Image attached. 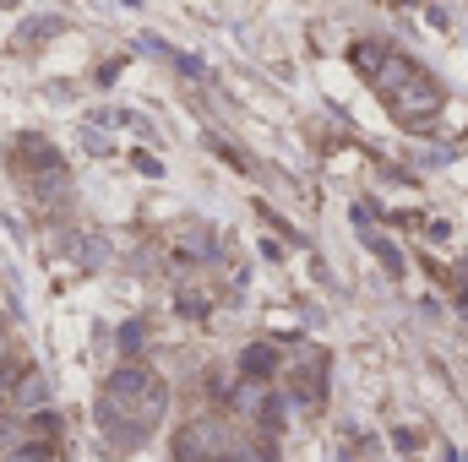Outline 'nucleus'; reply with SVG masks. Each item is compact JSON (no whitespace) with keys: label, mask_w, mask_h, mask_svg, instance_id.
Listing matches in <instances>:
<instances>
[{"label":"nucleus","mask_w":468,"mask_h":462,"mask_svg":"<svg viewBox=\"0 0 468 462\" xmlns=\"http://www.w3.org/2000/svg\"><path fill=\"white\" fill-rule=\"evenodd\" d=\"M164 408H169V386L153 375V370H136V364H125L110 375V386H104V397H99V430L110 436V446H136V441H147L153 430H158V419H164Z\"/></svg>","instance_id":"nucleus-1"},{"label":"nucleus","mask_w":468,"mask_h":462,"mask_svg":"<svg viewBox=\"0 0 468 462\" xmlns=\"http://www.w3.org/2000/svg\"><path fill=\"white\" fill-rule=\"evenodd\" d=\"M354 60L359 66H370V82L381 88V99L392 104V115L403 120H431L441 110V88L414 66V60H403V55H387V49H354Z\"/></svg>","instance_id":"nucleus-2"},{"label":"nucleus","mask_w":468,"mask_h":462,"mask_svg":"<svg viewBox=\"0 0 468 462\" xmlns=\"http://www.w3.org/2000/svg\"><path fill=\"white\" fill-rule=\"evenodd\" d=\"M239 370H245V375H256V381H267V375H272V370H278V353H272V348H245V353H239Z\"/></svg>","instance_id":"nucleus-3"},{"label":"nucleus","mask_w":468,"mask_h":462,"mask_svg":"<svg viewBox=\"0 0 468 462\" xmlns=\"http://www.w3.org/2000/svg\"><path fill=\"white\" fill-rule=\"evenodd\" d=\"M16 403H44V381H38V375H27V381H22V392H16Z\"/></svg>","instance_id":"nucleus-4"}]
</instances>
